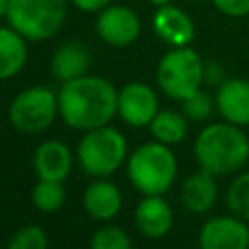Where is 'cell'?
<instances>
[{
	"instance_id": "obj_2",
	"label": "cell",
	"mask_w": 249,
	"mask_h": 249,
	"mask_svg": "<svg viewBox=\"0 0 249 249\" xmlns=\"http://www.w3.org/2000/svg\"><path fill=\"white\" fill-rule=\"evenodd\" d=\"M193 154L200 169L216 177L231 175L249 161V138L237 124L212 123L196 134Z\"/></svg>"
},
{
	"instance_id": "obj_18",
	"label": "cell",
	"mask_w": 249,
	"mask_h": 249,
	"mask_svg": "<svg viewBox=\"0 0 249 249\" xmlns=\"http://www.w3.org/2000/svg\"><path fill=\"white\" fill-rule=\"evenodd\" d=\"M27 39L14 27H0V82L14 78L27 62Z\"/></svg>"
},
{
	"instance_id": "obj_25",
	"label": "cell",
	"mask_w": 249,
	"mask_h": 249,
	"mask_svg": "<svg viewBox=\"0 0 249 249\" xmlns=\"http://www.w3.org/2000/svg\"><path fill=\"white\" fill-rule=\"evenodd\" d=\"M210 2L226 18L241 19L249 16V0H210Z\"/></svg>"
},
{
	"instance_id": "obj_15",
	"label": "cell",
	"mask_w": 249,
	"mask_h": 249,
	"mask_svg": "<svg viewBox=\"0 0 249 249\" xmlns=\"http://www.w3.org/2000/svg\"><path fill=\"white\" fill-rule=\"evenodd\" d=\"M179 198L181 204L193 212V214H204L210 208H214L218 200V183L216 175L200 169L191 173L179 189Z\"/></svg>"
},
{
	"instance_id": "obj_11",
	"label": "cell",
	"mask_w": 249,
	"mask_h": 249,
	"mask_svg": "<svg viewBox=\"0 0 249 249\" xmlns=\"http://www.w3.org/2000/svg\"><path fill=\"white\" fill-rule=\"evenodd\" d=\"M152 29L169 47H189L196 35L191 16L173 4H165L156 10L152 18Z\"/></svg>"
},
{
	"instance_id": "obj_1",
	"label": "cell",
	"mask_w": 249,
	"mask_h": 249,
	"mask_svg": "<svg viewBox=\"0 0 249 249\" xmlns=\"http://www.w3.org/2000/svg\"><path fill=\"white\" fill-rule=\"evenodd\" d=\"M117 89L101 76H80L58 89V115L76 130H93L109 124L117 115Z\"/></svg>"
},
{
	"instance_id": "obj_17",
	"label": "cell",
	"mask_w": 249,
	"mask_h": 249,
	"mask_svg": "<svg viewBox=\"0 0 249 249\" xmlns=\"http://www.w3.org/2000/svg\"><path fill=\"white\" fill-rule=\"evenodd\" d=\"M84 208L86 212L99 222H109L113 220L123 206V195L119 191V187L107 179H99L93 181L91 185H88V189L84 191Z\"/></svg>"
},
{
	"instance_id": "obj_28",
	"label": "cell",
	"mask_w": 249,
	"mask_h": 249,
	"mask_svg": "<svg viewBox=\"0 0 249 249\" xmlns=\"http://www.w3.org/2000/svg\"><path fill=\"white\" fill-rule=\"evenodd\" d=\"M8 14V0H0V19L6 18Z\"/></svg>"
},
{
	"instance_id": "obj_3",
	"label": "cell",
	"mask_w": 249,
	"mask_h": 249,
	"mask_svg": "<svg viewBox=\"0 0 249 249\" xmlns=\"http://www.w3.org/2000/svg\"><path fill=\"white\" fill-rule=\"evenodd\" d=\"M126 175L142 195H163L177 177V158L158 140L138 146L126 160Z\"/></svg>"
},
{
	"instance_id": "obj_5",
	"label": "cell",
	"mask_w": 249,
	"mask_h": 249,
	"mask_svg": "<svg viewBox=\"0 0 249 249\" xmlns=\"http://www.w3.org/2000/svg\"><path fill=\"white\" fill-rule=\"evenodd\" d=\"M68 0H8L6 19L27 41L54 37L66 19Z\"/></svg>"
},
{
	"instance_id": "obj_19",
	"label": "cell",
	"mask_w": 249,
	"mask_h": 249,
	"mask_svg": "<svg viewBox=\"0 0 249 249\" xmlns=\"http://www.w3.org/2000/svg\"><path fill=\"white\" fill-rule=\"evenodd\" d=\"M189 119L183 115V111H175V109H163L158 111V115L154 117V121L150 123V132L152 136L167 146L179 144L185 140L187 132H189Z\"/></svg>"
},
{
	"instance_id": "obj_4",
	"label": "cell",
	"mask_w": 249,
	"mask_h": 249,
	"mask_svg": "<svg viewBox=\"0 0 249 249\" xmlns=\"http://www.w3.org/2000/svg\"><path fill=\"white\" fill-rule=\"evenodd\" d=\"M160 89L175 101H183L204 84V60L191 47H171L156 66Z\"/></svg>"
},
{
	"instance_id": "obj_6",
	"label": "cell",
	"mask_w": 249,
	"mask_h": 249,
	"mask_svg": "<svg viewBox=\"0 0 249 249\" xmlns=\"http://www.w3.org/2000/svg\"><path fill=\"white\" fill-rule=\"evenodd\" d=\"M126 150L128 144L124 134L105 124L82 136L78 144V163L88 175L109 177L124 163Z\"/></svg>"
},
{
	"instance_id": "obj_13",
	"label": "cell",
	"mask_w": 249,
	"mask_h": 249,
	"mask_svg": "<svg viewBox=\"0 0 249 249\" xmlns=\"http://www.w3.org/2000/svg\"><path fill=\"white\" fill-rule=\"evenodd\" d=\"M214 101L224 121L237 126L249 124V80L228 78L216 88Z\"/></svg>"
},
{
	"instance_id": "obj_8",
	"label": "cell",
	"mask_w": 249,
	"mask_h": 249,
	"mask_svg": "<svg viewBox=\"0 0 249 249\" xmlns=\"http://www.w3.org/2000/svg\"><path fill=\"white\" fill-rule=\"evenodd\" d=\"M158 111V95L144 82H130L117 93V115L134 128L150 126Z\"/></svg>"
},
{
	"instance_id": "obj_26",
	"label": "cell",
	"mask_w": 249,
	"mask_h": 249,
	"mask_svg": "<svg viewBox=\"0 0 249 249\" xmlns=\"http://www.w3.org/2000/svg\"><path fill=\"white\" fill-rule=\"evenodd\" d=\"M228 80V74H226V68L222 62L218 60H204V84L208 86H220Z\"/></svg>"
},
{
	"instance_id": "obj_14",
	"label": "cell",
	"mask_w": 249,
	"mask_h": 249,
	"mask_svg": "<svg viewBox=\"0 0 249 249\" xmlns=\"http://www.w3.org/2000/svg\"><path fill=\"white\" fill-rule=\"evenodd\" d=\"M33 169L39 179L64 181L72 171V152L60 140H45L35 148Z\"/></svg>"
},
{
	"instance_id": "obj_29",
	"label": "cell",
	"mask_w": 249,
	"mask_h": 249,
	"mask_svg": "<svg viewBox=\"0 0 249 249\" xmlns=\"http://www.w3.org/2000/svg\"><path fill=\"white\" fill-rule=\"evenodd\" d=\"M150 4H154L156 8H160V6H165V4H171V0H148Z\"/></svg>"
},
{
	"instance_id": "obj_24",
	"label": "cell",
	"mask_w": 249,
	"mask_h": 249,
	"mask_svg": "<svg viewBox=\"0 0 249 249\" xmlns=\"http://www.w3.org/2000/svg\"><path fill=\"white\" fill-rule=\"evenodd\" d=\"M214 109H216L214 97L202 91V88L181 101V111L189 121H206Z\"/></svg>"
},
{
	"instance_id": "obj_12",
	"label": "cell",
	"mask_w": 249,
	"mask_h": 249,
	"mask_svg": "<svg viewBox=\"0 0 249 249\" xmlns=\"http://www.w3.org/2000/svg\"><path fill=\"white\" fill-rule=\"evenodd\" d=\"M134 224L144 237L161 239L173 228V208L161 195H144L134 208Z\"/></svg>"
},
{
	"instance_id": "obj_21",
	"label": "cell",
	"mask_w": 249,
	"mask_h": 249,
	"mask_svg": "<svg viewBox=\"0 0 249 249\" xmlns=\"http://www.w3.org/2000/svg\"><path fill=\"white\" fill-rule=\"evenodd\" d=\"M226 202L233 216L249 222V171L233 177L226 191Z\"/></svg>"
},
{
	"instance_id": "obj_20",
	"label": "cell",
	"mask_w": 249,
	"mask_h": 249,
	"mask_svg": "<svg viewBox=\"0 0 249 249\" xmlns=\"http://www.w3.org/2000/svg\"><path fill=\"white\" fill-rule=\"evenodd\" d=\"M64 198H66V191H64L60 181L39 179L31 191V200H33L35 208L45 212V214L60 210L64 204Z\"/></svg>"
},
{
	"instance_id": "obj_23",
	"label": "cell",
	"mask_w": 249,
	"mask_h": 249,
	"mask_svg": "<svg viewBox=\"0 0 249 249\" xmlns=\"http://www.w3.org/2000/svg\"><path fill=\"white\" fill-rule=\"evenodd\" d=\"M89 249H132L130 237L119 226H103L99 228L89 241Z\"/></svg>"
},
{
	"instance_id": "obj_7",
	"label": "cell",
	"mask_w": 249,
	"mask_h": 249,
	"mask_svg": "<svg viewBox=\"0 0 249 249\" xmlns=\"http://www.w3.org/2000/svg\"><path fill=\"white\" fill-rule=\"evenodd\" d=\"M58 115V93L47 86H31L21 89L8 107L10 124L23 134H39L47 130Z\"/></svg>"
},
{
	"instance_id": "obj_10",
	"label": "cell",
	"mask_w": 249,
	"mask_h": 249,
	"mask_svg": "<svg viewBox=\"0 0 249 249\" xmlns=\"http://www.w3.org/2000/svg\"><path fill=\"white\" fill-rule=\"evenodd\" d=\"M200 249H249V226L245 220L230 216H214L206 220L198 231Z\"/></svg>"
},
{
	"instance_id": "obj_9",
	"label": "cell",
	"mask_w": 249,
	"mask_h": 249,
	"mask_svg": "<svg viewBox=\"0 0 249 249\" xmlns=\"http://www.w3.org/2000/svg\"><path fill=\"white\" fill-rule=\"evenodd\" d=\"M97 35L113 47H128L132 45L140 31L142 23L138 14L128 6H107L99 12L95 21Z\"/></svg>"
},
{
	"instance_id": "obj_27",
	"label": "cell",
	"mask_w": 249,
	"mask_h": 249,
	"mask_svg": "<svg viewBox=\"0 0 249 249\" xmlns=\"http://www.w3.org/2000/svg\"><path fill=\"white\" fill-rule=\"evenodd\" d=\"M72 4L82 12H101L111 4V0H72Z\"/></svg>"
},
{
	"instance_id": "obj_16",
	"label": "cell",
	"mask_w": 249,
	"mask_h": 249,
	"mask_svg": "<svg viewBox=\"0 0 249 249\" xmlns=\"http://www.w3.org/2000/svg\"><path fill=\"white\" fill-rule=\"evenodd\" d=\"M89 64H91V54L88 47L80 41L62 43L60 47H56V51L51 56V72L54 80H58L60 84L84 76Z\"/></svg>"
},
{
	"instance_id": "obj_22",
	"label": "cell",
	"mask_w": 249,
	"mask_h": 249,
	"mask_svg": "<svg viewBox=\"0 0 249 249\" xmlns=\"http://www.w3.org/2000/svg\"><path fill=\"white\" fill-rule=\"evenodd\" d=\"M49 237L41 226L29 224L16 230L8 241V249H47Z\"/></svg>"
}]
</instances>
